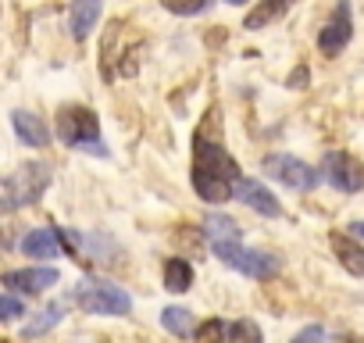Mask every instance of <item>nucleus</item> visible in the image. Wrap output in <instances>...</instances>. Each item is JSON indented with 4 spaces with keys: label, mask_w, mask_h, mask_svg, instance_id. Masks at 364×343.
Masks as SVG:
<instances>
[{
    "label": "nucleus",
    "mask_w": 364,
    "mask_h": 343,
    "mask_svg": "<svg viewBox=\"0 0 364 343\" xmlns=\"http://www.w3.org/2000/svg\"><path fill=\"white\" fill-rule=\"evenodd\" d=\"M321 172H325V179H328L339 194H360V190H364V161H357L353 154L328 150Z\"/></svg>",
    "instance_id": "7"
},
{
    "label": "nucleus",
    "mask_w": 364,
    "mask_h": 343,
    "mask_svg": "<svg viewBox=\"0 0 364 343\" xmlns=\"http://www.w3.org/2000/svg\"><path fill=\"white\" fill-rule=\"evenodd\" d=\"M261 168L268 172L272 179H279L282 186H289V190H314L318 186V172L307 161L293 157V154H268Z\"/></svg>",
    "instance_id": "6"
},
{
    "label": "nucleus",
    "mask_w": 364,
    "mask_h": 343,
    "mask_svg": "<svg viewBox=\"0 0 364 343\" xmlns=\"http://www.w3.org/2000/svg\"><path fill=\"white\" fill-rule=\"evenodd\" d=\"M11 125H15L18 139L29 143V147H47V143H50V129H47L43 118L33 115V111H15V115H11Z\"/></svg>",
    "instance_id": "13"
},
{
    "label": "nucleus",
    "mask_w": 364,
    "mask_h": 343,
    "mask_svg": "<svg viewBox=\"0 0 364 343\" xmlns=\"http://www.w3.org/2000/svg\"><path fill=\"white\" fill-rule=\"evenodd\" d=\"M161 4H164L171 15L190 19V15H204V11L211 8V0H161Z\"/></svg>",
    "instance_id": "22"
},
{
    "label": "nucleus",
    "mask_w": 364,
    "mask_h": 343,
    "mask_svg": "<svg viewBox=\"0 0 364 343\" xmlns=\"http://www.w3.org/2000/svg\"><path fill=\"white\" fill-rule=\"evenodd\" d=\"M75 304L90 315H114V318L132 311V297L114 283H82L75 290Z\"/></svg>",
    "instance_id": "4"
},
{
    "label": "nucleus",
    "mask_w": 364,
    "mask_h": 343,
    "mask_svg": "<svg viewBox=\"0 0 364 343\" xmlns=\"http://www.w3.org/2000/svg\"><path fill=\"white\" fill-rule=\"evenodd\" d=\"M164 286L171 293H186L193 286V268H190L186 258H168V265H164Z\"/></svg>",
    "instance_id": "16"
},
{
    "label": "nucleus",
    "mask_w": 364,
    "mask_h": 343,
    "mask_svg": "<svg viewBox=\"0 0 364 343\" xmlns=\"http://www.w3.org/2000/svg\"><path fill=\"white\" fill-rule=\"evenodd\" d=\"M229 4H247V0H229Z\"/></svg>",
    "instance_id": "28"
},
{
    "label": "nucleus",
    "mask_w": 364,
    "mask_h": 343,
    "mask_svg": "<svg viewBox=\"0 0 364 343\" xmlns=\"http://www.w3.org/2000/svg\"><path fill=\"white\" fill-rule=\"evenodd\" d=\"M58 136L61 143L75 147V150H90L97 157H107V147L100 143V122L90 107H79V104H68L58 111Z\"/></svg>",
    "instance_id": "2"
},
{
    "label": "nucleus",
    "mask_w": 364,
    "mask_h": 343,
    "mask_svg": "<svg viewBox=\"0 0 364 343\" xmlns=\"http://www.w3.org/2000/svg\"><path fill=\"white\" fill-rule=\"evenodd\" d=\"M350 229H353V233H357V236H360V240H364V222H353V226H350Z\"/></svg>",
    "instance_id": "26"
},
{
    "label": "nucleus",
    "mask_w": 364,
    "mask_h": 343,
    "mask_svg": "<svg viewBox=\"0 0 364 343\" xmlns=\"http://www.w3.org/2000/svg\"><path fill=\"white\" fill-rule=\"evenodd\" d=\"M236 197H240L247 208H254L257 215H264V218H279V215H282V204H279V201L272 197V190L261 186L257 179H247V176H243V179L236 183Z\"/></svg>",
    "instance_id": "9"
},
{
    "label": "nucleus",
    "mask_w": 364,
    "mask_h": 343,
    "mask_svg": "<svg viewBox=\"0 0 364 343\" xmlns=\"http://www.w3.org/2000/svg\"><path fill=\"white\" fill-rule=\"evenodd\" d=\"M100 8H104V0H72L68 26H72V36H75V40H86V36L97 29Z\"/></svg>",
    "instance_id": "11"
},
{
    "label": "nucleus",
    "mask_w": 364,
    "mask_h": 343,
    "mask_svg": "<svg viewBox=\"0 0 364 343\" xmlns=\"http://www.w3.org/2000/svg\"><path fill=\"white\" fill-rule=\"evenodd\" d=\"M47 183H50L47 164H36V161L22 164L18 172H11V176L4 179V208L11 211V208H26V204L40 201Z\"/></svg>",
    "instance_id": "3"
},
{
    "label": "nucleus",
    "mask_w": 364,
    "mask_h": 343,
    "mask_svg": "<svg viewBox=\"0 0 364 343\" xmlns=\"http://www.w3.org/2000/svg\"><path fill=\"white\" fill-rule=\"evenodd\" d=\"M211 250H215L229 268H236V272H243V275H254V279H272V275L282 268V261H279L275 254L247 250V247H240V243H211Z\"/></svg>",
    "instance_id": "5"
},
{
    "label": "nucleus",
    "mask_w": 364,
    "mask_h": 343,
    "mask_svg": "<svg viewBox=\"0 0 364 343\" xmlns=\"http://www.w3.org/2000/svg\"><path fill=\"white\" fill-rule=\"evenodd\" d=\"M61 275H58V268H18V272H8L4 275V286H11V290H18V293H43V290H50L54 283H58Z\"/></svg>",
    "instance_id": "10"
},
{
    "label": "nucleus",
    "mask_w": 364,
    "mask_h": 343,
    "mask_svg": "<svg viewBox=\"0 0 364 343\" xmlns=\"http://www.w3.org/2000/svg\"><path fill=\"white\" fill-rule=\"evenodd\" d=\"M336 343H357V339H350V336H343V339H336Z\"/></svg>",
    "instance_id": "27"
},
{
    "label": "nucleus",
    "mask_w": 364,
    "mask_h": 343,
    "mask_svg": "<svg viewBox=\"0 0 364 343\" xmlns=\"http://www.w3.org/2000/svg\"><path fill=\"white\" fill-rule=\"evenodd\" d=\"M22 250H26L29 258H58V250H61L58 229H33V233L22 240Z\"/></svg>",
    "instance_id": "14"
},
{
    "label": "nucleus",
    "mask_w": 364,
    "mask_h": 343,
    "mask_svg": "<svg viewBox=\"0 0 364 343\" xmlns=\"http://www.w3.org/2000/svg\"><path fill=\"white\" fill-rule=\"evenodd\" d=\"M353 36V15H350V0H339L332 19L325 22V29L318 33V51L325 58H339V51L350 43Z\"/></svg>",
    "instance_id": "8"
},
{
    "label": "nucleus",
    "mask_w": 364,
    "mask_h": 343,
    "mask_svg": "<svg viewBox=\"0 0 364 343\" xmlns=\"http://www.w3.org/2000/svg\"><path fill=\"white\" fill-rule=\"evenodd\" d=\"M240 179H243L240 164L225 154V147L218 139L208 136V129H200L193 139V190L208 204H222L236 194Z\"/></svg>",
    "instance_id": "1"
},
{
    "label": "nucleus",
    "mask_w": 364,
    "mask_h": 343,
    "mask_svg": "<svg viewBox=\"0 0 364 343\" xmlns=\"http://www.w3.org/2000/svg\"><path fill=\"white\" fill-rule=\"evenodd\" d=\"M22 315H26V307H22L18 297L0 293V322H15V318H22Z\"/></svg>",
    "instance_id": "23"
},
{
    "label": "nucleus",
    "mask_w": 364,
    "mask_h": 343,
    "mask_svg": "<svg viewBox=\"0 0 364 343\" xmlns=\"http://www.w3.org/2000/svg\"><path fill=\"white\" fill-rule=\"evenodd\" d=\"M204 229L211 236V243H240V226L229 218V215H208L204 218Z\"/></svg>",
    "instance_id": "17"
},
{
    "label": "nucleus",
    "mask_w": 364,
    "mask_h": 343,
    "mask_svg": "<svg viewBox=\"0 0 364 343\" xmlns=\"http://www.w3.org/2000/svg\"><path fill=\"white\" fill-rule=\"evenodd\" d=\"M289 8H293V0H257L243 26H247V29H264V26H272L275 19H282Z\"/></svg>",
    "instance_id": "15"
},
{
    "label": "nucleus",
    "mask_w": 364,
    "mask_h": 343,
    "mask_svg": "<svg viewBox=\"0 0 364 343\" xmlns=\"http://www.w3.org/2000/svg\"><path fill=\"white\" fill-rule=\"evenodd\" d=\"M161 325L171 332V336H190L193 332V315L186 307H164L161 311Z\"/></svg>",
    "instance_id": "18"
},
{
    "label": "nucleus",
    "mask_w": 364,
    "mask_h": 343,
    "mask_svg": "<svg viewBox=\"0 0 364 343\" xmlns=\"http://www.w3.org/2000/svg\"><path fill=\"white\" fill-rule=\"evenodd\" d=\"M225 336H229V332H225V322H222V318H208V322L197 325V336H193V339H197V343H225Z\"/></svg>",
    "instance_id": "21"
},
{
    "label": "nucleus",
    "mask_w": 364,
    "mask_h": 343,
    "mask_svg": "<svg viewBox=\"0 0 364 343\" xmlns=\"http://www.w3.org/2000/svg\"><path fill=\"white\" fill-rule=\"evenodd\" d=\"M328 243H332V250H336V258H339V265L350 272V275H364V247L353 240V236H346V233H332L328 236Z\"/></svg>",
    "instance_id": "12"
},
{
    "label": "nucleus",
    "mask_w": 364,
    "mask_h": 343,
    "mask_svg": "<svg viewBox=\"0 0 364 343\" xmlns=\"http://www.w3.org/2000/svg\"><path fill=\"white\" fill-rule=\"evenodd\" d=\"M289 343H325V329H321V325H307V329H300Z\"/></svg>",
    "instance_id": "24"
},
{
    "label": "nucleus",
    "mask_w": 364,
    "mask_h": 343,
    "mask_svg": "<svg viewBox=\"0 0 364 343\" xmlns=\"http://www.w3.org/2000/svg\"><path fill=\"white\" fill-rule=\"evenodd\" d=\"M61 318H65V304H50V307H43L33 322H26V329H22V332H26V336H43V332H47V329H54Z\"/></svg>",
    "instance_id": "19"
},
{
    "label": "nucleus",
    "mask_w": 364,
    "mask_h": 343,
    "mask_svg": "<svg viewBox=\"0 0 364 343\" xmlns=\"http://www.w3.org/2000/svg\"><path fill=\"white\" fill-rule=\"evenodd\" d=\"M304 83H307V68H304V65H300V68H296V72H293V75H289V86H293V90H300V86H304Z\"/></svg>",
    "instance_id": "25"
},
{
    "label": "nucleus",
    "mask_w": 364,
    "mask_h": 343,
    "mask_svg": "<svg viewBox=\"0 0 364 343\" xmlns=\"http://www.w3.org/2000/svg\"><path fill=\"white\" fill-rule=\"evenodd\" d=\"M229 343H264V336H261V329L250 318H240L229 329Z\"/></svg>",
    "instance_id": "20"
}]
</instances>
